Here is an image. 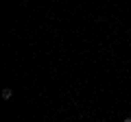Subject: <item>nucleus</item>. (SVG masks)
<instances>
[{"instance_id": "nucleus-1", "label": "nucleus", "mask_w": 131, "mask_h": 122, "mask_svg": "<svg viewBox=\"0 0 131 122\" xmlns=\"http://www.w3.org/2000/svg\"><path fill=\"white\" fill-rule=\"evenodd\" d=\"M11 96H13V92H11L9 87H7V89H2V98H5V100H9Z\"/></svg>"}, {"instance_id": "nucleus-2", "label": "nucleus", "mask_w": 131, "mask_h": 122, "mask_svg": "<svg viewBox=\"0 0 131 122\" xmlns=\"http://www.w3.org/2000/svg\"><path fill=\"white\" fill-rule=\"evenodd\" d=\"M122 122H131V118H125V120H122Z\"/></svg>"}]
</instances>
